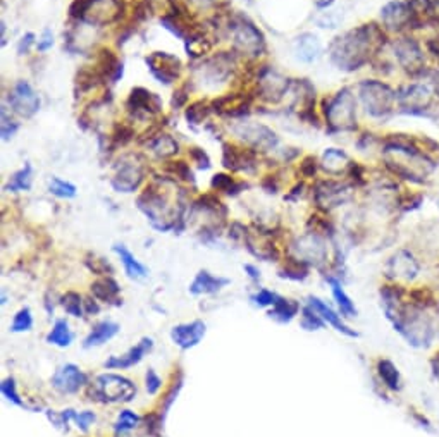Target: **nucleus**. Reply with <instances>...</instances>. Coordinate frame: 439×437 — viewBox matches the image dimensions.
<instances>
[{"instance_id": "nucleus-1", "label": "nucleus", "mask_w": 439, "mask_h": 437, "mask_svg": "<svg viewBox=\"0 0 439 437\" xmlns=\"http://www.w3.org/2000/svg\"><path fill=\"white\" fill-rule=\"evenodd\" d=\"M386 45V30L377 22H365L336 37L329 44V59L339 71L355 72Z\"/></svg>"}, {"instance_id": "nucleus-2", "label": "nucleus", "mask_w": 439, "mask_h": 437, "mask_svg": "<svg viewBox=\"0 0 439 437\" xmlns=\"http://www.w3.org/2000/svg\"><path fill=\"white\" fill-rule=\"evenodd\" d=\"M160 181L147 186V190L138 198V209L148 217L150 224L159 231H169L176 228V222L181 218V210L178 203H171L169 195L159 185Z\"/></svg>"}, {"instance_id": "nucleus-3", "label": "nucleus", "mask_w": 439, "mask_h": 437, "mask_svg": "<svg viewBox=\"0 0 439 437\" xmlns=\"http://www.w3.org/2000/svg\"><path fill=\"white\" fill-rule=\"evenodd\" d=\"M322 114L329 133H353L357 129V97L350 88H341L322 100Z\"/></svg>"}, {"instance_id": "nucleus-4", "label": "nucleus", "mask_w": 439, "mask_h": 437, "mask_svg": "<svg viewBox=\"0 0 439 437\" xmlns=\"http://www.w3.org/2000/svg\"><path fill=\"white\" fill-rule=\"evenodd\" d=\"M358 100L370 119L386 121L398 107L396 91L379 79H364L358 84Z\"/></svg>"}, {"instance_id": "nucleus-5", "label": "nucleus", "mask_w": 439, "mask_h": 437, "mask_svg": "<svg viewBox=\"0 0 439 437\" xmlns=\"http://www.w3.org/2000/svg\"><path fill=\"white\" fill-rule=\"evenodd\" d=\"M228 32L231 34L232 51L240 57L255 60L267 52L266 37L262 30L247 16H236L229 19Z\"/></svg>"}, {"instance_id": "nucleus-6", "label": "nucleus", "mask_w": 439, "mask_h": 437, "mask_svg": "<svg viewBox=\"0 0 439 437\" xmlns=\"http://www.w3.org/2000/svg\"><path fill=\"white\" fill-rule=\"evenodd\" d=\"M238 57L236 52H219L202 59L193 69V83L207 90L226 84L238 69Z\"/></svg>"}, {"instance_id": "nucleus-7", "label": "nucleus", "mask_w": 439, "mask_h": 437, "mask_svg": "<svg viewBox=\"0 0 439 437\" xmlns=\"http://www.w3.org/2000/svg\"><path fill=\"white\" fill-rule=\"evenodd\" d=\"M90 394L102 403H129L136 396V387L123 375L102 374L95 379Z\"/></svg>"}, {"instance_id": "nucleus-8", "label": "nucleus", "mask_w": 439, "mask_h": 437, "mask_svg": "<svg viewBox=\"0 0 439 437\" xmlns=\"http://www.w3.org/2000/svg\"><path fill=\"white\" fill-rule=\"evenodd\" d=\"M147 174L143 157L138 153H128L121 157L114 171L112 188L117 193H135Z\"/></svg>"}, {"instance_id": "nucleus-9", "label": "nucleus", "mask_w": 439, "mask_h": 437, "mask_svg": "<svg viewBox=\"0 0 439 437\" xmlns=\"http://www.w3.org/2000/svg\"><path fill=\"white\" fill-rule=\"evenodd\" d=\"M231 131L245 147L255 152H273L276 150L277 143H280V138L276 133L267 128L266 124H261V122H236V124H232Z\"/></svg>"}, {"instance_id": "nucleus-10", "label": "nucleus", "mask_w": 439, "mask_h": 437, "mask_svg": "<svg viewBox=\"0 0 439 437\" xmlns=\"http://www.w3.org/2000/svg\"><path fill=\"white\" fill-rule=\"evenodd\" d=\"M433 88L429 83H410L396 91L398 109L403 114L412 116H426L433 105Z\"/></svg>"}, {"instance_id": "nucleus-11", "label": "nucleus", "mask_w": 439, "mask_h": 437, "mask_svg": "<svg viewBox=\"0 0 439 437\" xmlns=\"http://www.w3.org/2000/svg\"><path fill=\"white\" fill-rule=\"evenodd\" d=\"M393 52L400 67L405 69L408 74L422 76L426 72V53H424L421 44L412 37H400L393 40Z\"/></svg>"}, {"instance_id": "nucleus-12", "label": "nucleus", "mask_w": 439, "mask_h": 437, "mask_svg": "<svg viewBox=\"0 0 439 437\" xmlns=\"http://www.w3.org/2000/svg\"><path fill=\"white\" fill-rule=\"evenodd\" d=\"M289 88H291V79L280 74L274 69L263 67L258 72L254 95L258 100L276 105V103H280L289 93Z\"/></svg>"}, {"instance_id": "nucleus-13", "label": "nucleus", "mask_w": 439, "mask_h": 437, "mask_svg": "<svg viewBox=\"0 0 439 437\" xmlns=\"http://www.w3.org/2000/svg\"><path fill=\"white\" fill-rule=\"evenodd\" d=\"M7 103L11 110L22 119H32L40 110L41 98L40 95L33 90V86L25 79H19L14 84L13 90L7 95Z\"/></svg>"}, {"instance_id": "nucleus-14", "label": "nucleus", "mask_w": 439, "mask_h": 437, "mask_svg": "<svg viewBox=\"0 0 439 437\" xmlns=\"http://www.w3.org/2000/svg\"><path fill=\"white\" fill-rule=\"evenodd\" d=\"M145 64H147L152 76H154L159 83L166 84V86H169V84L176 83L181 78L183 63L179 60V57L174 56V53L152 52L150 56L145 57Z\"/></svg>"}, {"instance_id": "nucleus-15", "label": "nucleus", "mask_w": 439, "mask_h": 437, "mask_svg": "<svg viewBox=\"0 0 439 437\" xmlns=\"http://www.w3.org/2000/svg\"><path fill=\"white\" fill-rule=\"evenodd\" d=\"M126 110L135 119H150L159 116L162 112V100L159 95L152 93L150 90L143 86H136L129 91V97L126 100Z\"/></svg>"}, {"instance_id": "nucleus-16", "label": "nucleus", "mask_w": 439, "mask_h": 437, "mask_svg": "<svg viewBox=\"0 0 439 437\" xmlns=\"http://www.w3.org/2000/svg\"><path fill=\"white\" fill-rule=\"evenodd\" d=\"M223 166L226 167L228 171L232 172H247V174H254L258 166L257 152L251 150V148L248 147H240V145L235 143H224Z\"/></svg>"}, {"instance_id": "nucleus-17", "label": "nucleus", "mask_w": 439, "mask_h": 437, "mask_svg": "<svg viewBox=\"0 0 439 437\" xmlns=\"http://www.w3.org/2000/svg\"><path fill=\"white\" fill-rule=\"evenodd\" d=\"M121 16H123L121 0H91L83 14L81 22L90 26H107L116 22Z\"/></svg>"}, {"instance_id": "nucleus-18", "label": "nucleus", "mask_w": 439, "mask_h": 437, "mask_svg": "<svg viewBox=\"0 0 439 437\" xmlns=\"http://www.w3.org/2000/svg\"><path fill=\"white\" fill-rule=\"evenodd\" d=\"M381 21L386 32L402 33L405 30L414 28V18H412L408 0H393L381 9Z\"/></svg>"}, {"instance_id": "nucleus-19", "label": "nucleus", "mask_w": 439, "mask_h": 437, "mask_svg": "<svg viewBox=\"0 0 439 437\" xmlns=\"http://www.w3.org/2000/svg\"><path fill=\"white\" fill-rule=\"evenodd\" d=\"M314 195L317 205L329 210L350 200L351 188L348 185H343V183L333 181V179H327V181L317 183Z\"/></svg>"}, {"instance_id": "nucleus-20", "label": "nucleus", "mask_w": 439, "mask_h": 437, "mask_svg": "<svg viewBox=\"0 0 439 437\" xmlns=\"http://www.w3.org/2000/svg\"><path fill=\"white\" fill-rule=\"evenodd\" d=\"M388 278L400 279V281H414L421 272V263L415 259L414 253L408 250H398L388 260Z\"/></svg>"}, {"instance_id": "nucleus-21", "label": "nucleus", "mask_w": 439, "mask_h": 437, "mask_svg": "<svg viewBox=\"0 0 439 437\" xmlns=\"http://www.w3.org/2000/svg\"><path fill=\"white\" fill-rule=\"evenodd\" d=\"M86 384V375L74 363H66L52 375V386L63 394H76Z\"/></svg>"}, {"instance_id": "nucleus-22", "label": "nucleus", "mask_w": 439, "mask_h": 437, "mask_svg": "<svg viewBox=\"0 0 439 437\" xmlns=\"http://www.w3.org/2000/svg\"><path fill=\"white\" fill-rule=\"evenodd\" d=\"M296 253L301 256V262L310 263L314 262L315 266L326 262L327 259V247L324 237L319 233H310V235L300 237L299 247H296Z\"/></svg>"}, {"instance_id": "nucleus-23", "label": "nucleus", "mask_w": 439, "mask_h": 437, "mask_svg": "<svg viewBox=\"0 0 439 437\" xmlns=\"http://www.w3.org/2000/svg\"><path fill=\"white\" fill-rule=\"evenodd\" d=\"M204 336H205V324L202 320H193L188 322V324L174 325L173 331H171V339H173V343L176 346L181 348V350H190V348L197 346Z\"/></svg>"}, {"instance_id": "nucleus-24", "label": "nucleus", "mask_w": 439, "mask_h": 437, "mask_svg": "<svg viewBox=\"0 0 439 437\" xmlns=\"http://www.w3.org/2000/svg\"><path fill=\"white\" fill-rule=\"evenodd\" d=\"M154 348V341L150 337H143L136 346L129 348L124 355L121 356H110L105 362L107 369H116V370H123V369H131L136 363H140L143 360V356L148 353V351Z\"/></svg>"}, {"instance_id": "nucleus-25", "label": "nucleus", "mask_w": 439, "mask_h": 437, "mask_svg": "<svg viewBox=\"0 0 439 437\" xmlns=\"http://www.w3.org/2000/svg\"><path fill=\"white\" fill-rule=\"evenodd\" d=\"M293 52H295V57L300 63L312 64L322 53V41L317 34L310 32L300 33L293 41Z\"/></svg>"}, {"instance_id": "nucleus-26", "label": "nucleus", "mask_w": 439, "mask_h": 437, "mask_svg": "<svg viewBox=\"0 0 439 437\" xmlns=\"http://www.w3.org/2000/svg\"><path fill=\"white\" fill-rule=\"evenodd\" d=\"M308 306H310V308L314 310L317 315H319L320 319L326 322V324L333 325L336 331L343 332V334H346V336H350V337H357L358 336L357 332L351 331L348 325H346L345 322H343L341 313L334 312V310L331 308V306L327 305V303H324L322 300H320V298L308 296Z\"/></svg>"}, {"instance_id": "nucleus-27", "label": "nucleus", "mask_w": 439, "mask_h": 437, "mask_svg": "<svg viewBox=\"0 0 439 437\" xmlns=\"http://www.w3.org/2000/svg\"><path fill=\"white\" fill-rule=\"evenodd\" d=\"M351 160L348 153L343 152L341 148H326L320 159V169L327 172L329 176H341L348 172Z\"/></svg>"}, {"instance_id": "nucleus-28", "label": "nucleus", "mask_w": 439, "mask_h": 437, "mask_svg": "<svg viewBox=\"0 0 439 437\" xmlns=\"http://www.w3.org/2000/svg\"><path fill=\"white\" fill-rule=\"evenodd\" d=\"M229 285V279L216 278L209 270H200L193 282L190 285V293L192 294H214Z\"/></svg>"}, {"instance_id": "nucleus-29", "label": "nucleus", "mask_w": 439, "mask_h": 437, "mask_svg": "<svg viewBox=\"0 0 439 437\" xmlns=\"http://www.w3.org/2000/svg\"><path fill=\"white\" fill-rule=\"evenodd\" d=\"M119 332V325L116 322H110V320H104V322H98L93 329L90 331V334L85 337V343L83 346L85 348H97L105 344L107 341L112 339L114 336H117Z\"/></svg>"}, {"instance_id": "nucleus-30", "label": "nucleus", "mask_w": 439, "mask_h": 437, "mask_svg": "<svg viewBox=\"0 0 439 437\" xmlns=\"http://www.w3.org/2000/svg\"><path fill=\"white\" fill-rule=\"evenodd\" d=\"M376 370H377V375H379L381 382H383V386L386 387V389L393 391V393L402 391V387H403L402 375H400L398 367H396L391 360H388V358L377 360Z\"/></svg>"}, {"instance_id": "nucleus-31", "label": "nucleus", "mask_w": 439, "mask_h": 437, "mask_svg": "<svg viewBox=\"0 0 439 437\" xmlns=\"http://www.w3.org/2000/svg\"><path fill=\"white\" fill-rule=\"evenodd\" d=\"M112 250L116 252L117 255H119L121 263H123L124 272L128 274L129 279H136V281H138V279L147 278L148 275L147 267H145L141 262H138V260H136V256L133 255V253L129 252L128 248L124 247V244H114Z\"/></svg>"}, {"instance_id": "nucleus-32", "label": "nucleus", "mask_w": 439, "mask_h": 437, "mask_svg": "<svg viewBox=\"0 0 439 437\" xmlns=\"http://www.w3.org/2000/svg\"><path fill=\"white\" fill-rule=\"evenodd\" d=\"M214 41L207 37L204 32H193L188 38L185 40V48L188 53L190 59L193 60H202L209 52L212 51Z\"/></svg>"}, {"instance_id": "nucleus-33", "label": "nucleus", "mask_w": 439, "mask_h": 437, "mask_svg": "<svg viewBox=\"0 0 439 437\" xmlns=\"http://www.w3.org/2000/svg\"><path fill=\"white\" fill-rule=\"evenodd\" d=\"M147 147L150 148L159 159H171L176 153L179 152V143L174 140L171 135L166 133H155L154 136H150Z\"/></svg>"}, {"instance_id": "nucleus-34", "label": "nucleus", "mask_w": 439, "mask_h": 437, "mask_svg": "<svg viewBox=\"0 0 439 437\" xmlns=\"http://www.w3.org/2000/svg\"><path fill=\"white\" fill-rule=\"evenodd\" d=\"M327 282H329L331 291H333V296L336 300V305H338V308H339V313H341L345 319H353V317H357V306H355V303L351 301V298L348 296V294L345 293L341 282H339L336 278H333V275L327 278Z\"/></svg>"}, {"instance_id": "nucleus-35", "label": "nucleus", "mask_w": 439, "mask_h": 437, "mask_svg": "<svg viewBox=\"0 0 439 437\" xmlns=\"http://www.w3.org/2000/svg\"><path fill=\"white\" fill-rule=\"evenodd\" d=\"M32 183H33V167L32 164L26 162L19 171H16L11 176L9 183L6 185V191H11V193L28 191L32 190Z\"/></svg>"}, {"instance_id": "nucleus-36", "label": "nucleus", "mask_w": 439, "mask_h": 437, "mask_svg": "<svg viewBox=\"0 0 439 437\" xmlns=\"http://www.w3.org/2000/svg\"><path fill=\"white\" fill-rule=\"evenodd\" d=\"M72 339H74V334H72L70 324H67L66 319L55 320L52 331L48 332V336H47V343L53 344V346H59V348L71 346Z\"/></svg>"}, {"instance_id": "nucleus-37", "label": "nucleus", "mask_w": 439, "mask_h": 437, "mask_svg": "<svg viewBox=\"0 0 439 437\" xmlns=\"http://www.w3.org/2000/svg\"><path fill=\"white\" fill-rule=\"evenodd\" d=\"M300 305L293 300H284V298H280V301L270 308L269 317L270 319H276L277 322H289L295 319V315L299 313Z\"/></svg>"}, {"instance_id": "nucleus-38", "label": "nucleus", "mask_w": 439, "mask_h": 437, "mask_svg": "<svg viewBox=\"0 0 439 437\" xmlns=\"http://www.w3.org/2000/svg\"><path fill=\"white\" fill-rule=\"evenodd\" d=\"M211 114H212L211 103H207L204 100H197V102L190 103L188 109H186L185 117H186V121H188V124L197 126V124H204V121H207Z\"/></svg>"}, {"instance_id": "nucleus-39", "label": "nucleus", "mask_w": 439, "mask_h": 437, "mask_svg": "<svg viewBox=\"0 0 439 437\" xmlns=\"http://www.w3.org/2000/svg\"><path fill=\"white\" fill-rule=\"evenodd\" d=\"M91 293H93L98 300L110 301L119 294V285H117L112 278L100 279V281L91 285Z\"/></svg>"}, {"instance_id": "nucleus-40", "label": "nucleus", "mask_w": 439, "mask_h": 437, "mask_svg": "<svg viewBox=\"0 0 439 437\" xmlns=\"http://www.w3.org/2000/svg\"><path fill=\"white\" fill-rule=\"evenodd\" d=\"M211 186L216 191H221V193H226V195H229V197H231V195H232V197H235V195H238L240 191H242L247 185H243V183H236L235 179L231 178V176L224 174V172H219V174H216L212 178Z\"/></svg>"}, {"instance_id": "nucleus-41", "label": "nucleus", "mask_w": 439, "mask_h": 437, "mask_svg": "<svg viewBox=\"0 0 439 437\" xmlns=\"http://www.w3.org/2000/svg\"><path fill=\"white\" fill-rule=\"evenodd\" d=\"M48 191H51L53 197L66 198V200L74 198L76 193H78V190H76V186L72 185V183L64 181V179H60V178L51 179V183H48Z\"/></svg>"}, {"instance_id": "nucleus-42", "label": "nucleus", "mask_w": 439, "mask_h": 437, "mask_svg": "<svg viewBox=\"0 0 439 437\" xmlns=\"http://www.w3.org/2000/svg\"><path fill=\"white\" fill-rule=\"evenodd\" d=\"M138 424L140 417L136 415L135 412H131V410H123V412L119 413V417H117L114 431H116V434H126V432H131L133 429H136Z\"/></svg>"}, {"instance_id": "nucleus-43", "label": "nucleus", "mask_w": 439, "mask_h": 437, "mask_svg": "<svg viewBox=\"0 0 439 437\" xmlns=\"http://www.w3.org/2000/svg\"><path fill=\"white\" fill-rule=\"evenodd\" d=\"M33 327V315L32 310L28 306L21 308L19 312L14 315L13 324H11V331L13 332H26Z\"/></svg>"}, {"instance_id": "nucleus-44", "label": "nucleus", "mask_w": 439, "mask_h": 437, "mask_svg": "<svg viewBox=\"0 0 439 437\" xmlns=\"http://www.w3.org/2000/svg\"><path fill=\"white\" fill-rule=\"evenodd\" d=\"M83 303L81 296L74 291H70L63 296V306L67 313L72 317H83Z\"/></svg>"}, {"instance_id": "nucleus-45", "label": "nucleus", "mask_w": 439, "mask_h": 437, "mask_svg": "<svg viewBox=\"0 0 439 437\" xmlns=\"http://www.w3.org/2000/svg\"><path fill=\"white\" fill-rule=\"evenodd\" d=\"M324 322L319 315L310 308V306H305L303 312H301V327L307 329V331H319L324 327Z\"/></svg>"}, {"instance_id": "nucleus-46", "label": "nucleus", "mask_w": 439, "mask_h": 437, "mask_svg": "<svg viewBox=\"0 0 439 437\" xmlns=\"http://www.w3.org/2000/svg\"><path fill=\"white\" fill-rule=\"evenodd\" d=\"M19 129V124L14 119H11L9 116H7V109L6 105L2 107V124H0V135H2V140L7 141L11 140L14 135L18 133Z\"/></svg>"}, {"instance_id": "nucleus-47", "label": "nucleus", "mask_w": 439, "mask_h": 437, "mask_svg": "<svg viewBox=\"0 0 439 437\" xmlns=\"http://www.w3.org/2000/svg\"><path fill=\"white\" fill-rule=\"evenodd\" d=\"M2 394L6 396V400L11 401L13 405L25 406V403L21 401V398H19L18 389H16V381H14L13 377L6 379V381L2 382Z\"/></svg>"}, {"instance_id": "nucleus-48", "label": "nucleus", "mask_w": 439, "mask_h": 437, "mask_svg": "<svg viewBox=\"0 0 439 437\" xmlns=\"http://www.w3.org/2000/svg\"><path fill=\"white\" fill-rule=\"evenodd\" d=\"M280 298H281L280 294L273 293V291L258 289V293L251 296V301L258 306H274L277 301H280Z\"/></svg>"}, {"instance_id": "nucleus-49", "label": "nucleus", "mask_w": 439, "mask_h": 437, "mask_svg": "<svg viewBox=\"0 0 439 437\" xmlns=\"http://www.w3.org/2000/svg\"><path fill=\"white\" fill-rule=\"evenodd\" d=\"M188 153H190V159L193 160V164H197L198 169H204V171L211 169V157L207 155V152H204L198 147H193V148H190Z\"/></svg>"}, {"instance_id": "nucleus-50", "label": "nucleus", "mask_w": 439, "mask_h": 437, "mask_svg": "<svg viewBox=\"0 0 439 437\" xmlns=\"http://www.w3.org/2000/svg\"><path fill=\"white\" fill-rule=\"evenodd\" d=\"M169 169L174 172L178 178H181L183 181H192L193 183V172L190 169V164H186L185 160H178V162H169Z\"/></svg>"}, {"instance_id": "nucleus-51", "label": "nucleus", "mask_w": 439, "mask_h": 437, "mask_svg": "<svg viewBox=\"0 0 439 437\" xmlns=\"http://www.w3.org/2000/svg\"><path fill=\"white\" fill-rule=\"evenodd\" d=\"M320 167V164H317V159L314 155H307L300 164V172L303 178H314L317 174V169Z\"/></svg>"}, {"instance_id": "nucleus-52", "label": "nucleus", "mask_w": 439, "mask_h": 437, "mask_svg": "<svg viewBox=\"0 0 439 437\" xmlns=\"http://www.w3.org/2000/svg\"><path fill=\"white\" fill-rule=\"evenodd\" d=\"M145 384H147L148 394H157L160 387H162V379L159 377L154 369H148L147 375H145Z\"/></svg>"}, {"instance_id": "nucleus-53", "label": "nucleus", "mask_w": 439, "mask_h": 437, "mask_svg": "<svg viewBox=\"0 0 439 437\" xmlns=\"http://www.w3.org/2000/svg\"><path fill=\"white\" fill-rule=\"evenodd\" d=\"M72 420L76 422L78 429H81L83 432H88L90 425L95 422V413L93 412H81V413H72Z\"/></svg>"}, {"instance_id": "nucleus-54", "label": "nucleus", "mask_w": 439, "mask_h": 437, "mask_svg": "<svg viewBox=\"0 0 439 437\" xmlns=\"http://www.w3.org/2000/svg\"><path fill=\"white\" fill-rule=\"evenodd\" d=\"M37 37H35V33H26V34H22L21 37V40L18 41V56H26V53H28L30 51H32V47L33 45H37Z\"/></svg>"}, {"instance_id": "nucleus-55", "label": "nucleus", "mask_w": 439, "mask_h": 437, "mask_svg": "<svg viewBox=\"0 0 439 437\" xmlns=\"http://www.w3.org/2000/svg\"><path fill=\"white\" fill-rule=\"evenodd\" d=\"M188 95H190V90H188V84H185V86L178 88V90L174 91L173 95V100H171V105H173V109H181L183 105H185L186 102H188Z\"/></svg>"}, {"instance_id": "nucleus-56", "label": "nucleus", "mask_w": 439, "mask_h": 437, "mask_svg": "<svg viewBox=\"0 0 439 437\" xmlns=\"http://www.w3.org/2000/svg\"><path fill=\"white\" fill-rule=\"evenodd\" d=\"M52 47H53V33L51 30H44V33H41V37L38 38L37 41L38 52H47L51 51Z\"/></svg>"}, {"instance_id": "nucleus-57", "label": "nucleus", "mask_w": 439, "mask_h": 437, "mask_svg": "<svg viewBox=\"0 0 439 437\" xmlns=\"http://www.w3.org/2000/svg\"><path fill=\"white\" fill-rule=\"evenodd\" d=\"M429 365H431V372H433L434 379H436V381L439 382V350L433 355V358H431Z\"/></svg>"}, {"instance_id": "nucleus-58", "label": "nucleus", "mask_w": 439, "mask_h": 437, "mask_svg": "<svg viewBox=\"0 0 439 437\" xmlns=\"http://www.w3.org/2000/svg\"><path fill=\"white\" fill-rule=\"evenodd\" d=\"M186 2H188L190 6L198 7V9H207V7L214 6V4H216L217 0H186Z\"/></svg>"}, {"instance_id": "nucleus-59", "label": "nucleus", "mask_w": 439, "mask_h": 437, "mask_svg": "<svg viewBox=\"0 0 439 437\" xmlns=\"http://www.w3.org/2000/svg\"><path fill=\"white\" fill-rule=\"evenodd\" d=\"M334 2L336 0H315V7L319 11H327Z\"/></svg>"}, {"instance_id": "nucleus-60", "label": "nucleus", "mask_w": 439, "mask_h": 437, "mask_svg": "<svg viewBox=\"0 0 439 437\" xmlns=\"http://www.w3.org/2000/svg\"><path fill=\"white\" fill-rule=\"evenodd\" d=\"M245 270L248 272V275H250V278L254 279V281H258V279H261V272H258L257 267H254V266H245Z\"/></svg>"}, {"instance_id": "nucleus-61", "label": "nucleus", "mask_w": 439, "mask_h": 437, "mask_svg": "<svg viewBox=\"0 0 439 437\" xmlns=\"http://www.w3.org/2000/svg\"><path fill=\"white\" fill-rule=\"evenodd\" d=\"M433 322H434V331H436V337H439V306H436V312L433 315Z\"/></svg>"}]
</instances>
